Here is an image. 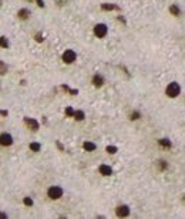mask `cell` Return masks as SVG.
Listing matches in <instances>:
<instances>
[{
  "label": "cell",
  "instance_id": "obj_1",
  "mask_svg": "<svg viewBox=\"0 0 185 219\" xmlns=\"http://www.w3.org/2000/svg\"><path fill=\"white\" fill-rule=\"evenodd\" d=\"M165 94L169 98H177L181 94V85H179V83H177V81L169 83L168 85H167V88H165Z\"/></svg>",
  "mask_w": 185,
  "mask_h": 219
},
{
  "label": "cell",
  "instance_id": "obj_2",
  "mask_svg": "<svg viewBox=\"0 0 185 219\" xmlns=\"http://www.w3.org/2000/svg\"><path fill=\"white\" fill-rule=\"evenodd\" d=\"M64 194V191H63V188L58 187V185H53V187H50L47 189V196L50 199H53V201H57V199H60L61 196Z\"/></svg>",
  "mask_w": 185,
  "mask_h": 219
},
{
  "label": "cell",
  "instance_id": "obj_3",
  "mask_svg": "<svg viewBox=\"0 0 185 219\" xmlns=\"http://www.w3.org/2000/svg\"><path fill=\"white\" fill-rule=\"evenodd\" d=\"M94 36L98 37V39H104L105 36L108 34V27L105 23H98V24L94 26Z\"/></svg>",
  "mask_w": 185,
  "mask_h": 219
},
{
  "label": "cell",
  "instance_id": "obj_4",
  "mask_svg": "<svg viewBox=\"0 0 185 219\" xmlns=\"http://www.w3.org/2000/svg\"><path fill=\"white\" fill-rule=\"evenodd\" d=\"M61 60L64 61L66 64H73V63L77 60V54H76L74 50L67 49V50H64V53H63V56H61Z\"/></svg>",
  "mask_w": 185,
  "mask_h": 219
},
{
  "label": "cell",
  "instance_id": "obj_5",
  "mask_svg": "<svg viewBox=\"0 0 185 219\" xmlns=\"http://www.w3.org/2000/svg\"><path fill=\"white\" fill-rule=\"evenodd\" d=\"M130 206L128 205H118L117 208H115V215L118 216V218H127L130 215Z\"/></svg>",
  "mask_w": 185,
  "mask_h": 219
},
{
  "label": "cell",
  "instance_id": "obj_6",
  "mask_svg": "<svg viewBox=\"0 0 185 219\" xmlns=\"http://www.w3.org/2000/svg\"><path fill=\"white\" fill-rule=\"evenodd\" d=\"M13 144V137L9 132H1L0 134V145L1 146H10Z\"/></svg>",
  "mask_w": 185,
  "mask_h": 219
},
{
  "label": "cell",
  "instance_id": "obj_7",
  "mask_svg": "<svg viewBox=\"0 0 185 219\" xmlns=\"http://www.w3.org/2000/svg\"><path fill=\"white\" fill-rule=\"evenodd\" d=\"M24 124L27 125V128L32 131H37L40 128V124L37 120H34V118H29V117H24Z\"/></svg>",
  "mask_w": 185,
  "mask_h": 219
},
{
  "label": "cell",
  "instance_id": "obj_8",
  "mask_svg": "<svg viewBox=\"0 0 185 219\" xmlns=\"http://www.w3.org/2000/svg\"><path fill=\"white\" fill-rule=\"evenodd\" d=\"M91 84L96 87V88H101L104 85V77L100 75V74H94L93 78H91Z\"/></svg>",
  "mask_w": 185,
  "mask_h": 219
},
{
  "label": "cell",
  "instance_id": "obj_9",
  "mask_svg": "<svg viewBox=\"0 0 185 219\" xmlns=\"http://www.w3.org/2000/svg\"><path fill=\"white\" fill-rule=\"evenodd\" d=\"M98 171H100V174H101L103 177H111V175H113V168H111L110 165H107V164H101L100 168H98Z\"/></svg>",
  "mask_w": 185,
  "mask_h": 219
},
{
  "label": "cell",
  "instance_id": "obj_10",
  "mask_svg": "<svg viewBox=\"0 0 185 219\" xmlns=\"http://www.w3.org/2000/svg\"><path fill=\"white\" fill-rule=\"evenodd\" d=\"M32 16V11L29 10V9H20L19 11H17V17L20 19V20H27L29 17Z\"/></svg>",
  "mask_w": 185,
  "mask_h": 219
},
{
  "label": "cell",
  "instance_id": "obj_11",
  "mask_svg": "<svg viewBox=\"0 0 185 219\" xmlns=\"http://www.w3.org/2000/svg\"><path fill=\"white\" fill-rule=\"evenodd\" d=\"M101 10L104 11H113V10H120V7L114 3H103L101 4Z\"/></svg>",
  "mask_w": 185,
  "mask_h": 219
},
{
  "label": "cell",
  "instance_id": "obj_12",
  "mask_svg": "<svg viewBox=\"0 0 185 219\" xmlns=\"http://www.w3.org/2000/svg\"><path fill=\"white\" fill-rule=\"evenodd\" d=\"M83 149L87 151V152H93V151L97 149V145L94 142H91V141H86V142L83 144Z\"/></svg>",
  "mask_w": 185,
  "mask_h": 219
},
{
  "label": "cell",
  "instance_id": "obj_13",
  "mask_svg": "<svg viewBox=\"0 0 185 219\" xmlns=\"http://www.w3.org/2000/svg\"><path fill=\"white\" fill-rule=\"evenodd\" d=\"M73 118H74L76 121H83V120L86 118V113H84V111H81V110H76V111H74V115H73Z\"/></svg>",
  "mask_w": 185,
  "mask_h": 219
},
{
  "label": "cell",
  "instance_id": "obj_14",
  "mask_svg": "<svg viewBox=\"0 0 185 219\" xmlns=\"http://www.w3.org/2000/svg\"><path fill=\"white\" fill-rule=\"evenodd\" d=\"M29 148H30V151H33V152H40L41 144L40 142H37V141H33V142H30Z\"/></svg>",
  "mask_w": 185,
  "mask_h": 219
},
{
  "label": "cell",
  "instance_id": "obj_15",
  "mask_svg": "<svg viewBox=\"0 0 185 219\" xmlns=\"http://www.w3.org/2000/svg\"><path fill=\"white\" fill-rule=\"evenodd\" d=\"M158 144H160V146H162V148H171V146H172V144H171V141H169L168 138H161V139H158Z\"/></svg>",
  "mask_w": 185,
  "mask_h": 219
},
{
  "label": "cell",
  "instance_id": "obj_16",
  "mask_svg": "<svg viewBox=\"0 0 185 219\" xmlns=\"http://www.w3.org/2000/svg\"><path fill=\"white\" fill-rule=\"evenodd\" d=\"M169 13H171L172 16L178 17L179 14H181V10H179V7H178L177 4H171V7H169Z\"/></svg>",
  "mask_w": 185,
  "mask_h": 219
},
{
  "label": "cell",
  "instance_id": "obj_17",
  "mask_svg": "<svg viewBox=\"0 0 185 219\" xmlns=\"http://www.w3.org/2000/svg\"><path fill=\"white\" fill-rule=\"evenodd\" d=\"M10 43H9V39L6 36H0V47L1 49H9Z\"/></svg>",
  "mask_w": 185,
  "mask_h": 219
},
{
  "label": "cell",
  "instance_id": "obj_18",
  "mask_svg": "<svg viewBox=\"0 0 185 219\" xmlns=\"http://www.w3.org/2000/svg\"><path fill=\"white\" fill-rule=\"evenodd\" d=\"M7 71H9L7 64H6L3 60H0V75H4V74H7Z\"/></svg>",
  "mask_w": 185,
  "mask_h": 219
},
{
  "label": "cell",
  "instance_id": "obj_19",
  "mask_svg": "<svg viewBox=\"0 0 185 219\" xmlns=\"http://www.w3.org/2000/svg\"><path fill=\"white\" fill-rule=\"evenodd\" d=\"M157 167L160 168V171H165L168 168V162L164 161V159H158V161H157Z\"/></svg>",
  "mask_w": 185,
  "mask_h": 219
},
{
  "label": "cell",
  "instance_id": "obj_20",
  "mask_svg": "<svg viewBox=\"0 0 185 219\" xmlns=\"http://www.w3.org/2000/svg\"><path fill=\"white\" fill-rule=\"evenodd\" d=\"M140 118H141V113L140 111H132V113L130 114V120L131 121H137Z\"/></svg>",
  "mask_w": 185,
  "mask_h": 219
},
{
  "label": "cell",
  "instance_id": "obj_21",
  "mask_svg": "<svg viewBox=\"0 0 185 219\" xmlns=\"http://www.w3.org/2000/svg\"><path fill=\"white\" fill-rule=\"evenodd\" d=\"M105 151H107L108 154L114 155L115 152H118V148H117V146H114V145H108L107 148H105Z\"/></svg>",
  "mask_w": 185,
  "mask_h": 219
},
{
  "label": "cell",
  "instance_id": "obj_22",
  "mask_svg": "<svg viewBox=\"0 0 185 219\" xmlns=\"http://www.w3.org/2000/svg\"><path fill=\"white\" fill-rule=\"evenodd\" d=\"M74 111H76V110H74V108H73V107H66V111H64V114H66V117H73V115H74Z\"/></svg>",
  "mask_w": 185,
  "mask_h": 219
},
{
  "label": "cell",
  "instance_id": "obj_23",
  "mask_svg": "<svg viewBox=\"0 0 185 219\" xmlns=\"http://www.w3.org/2000/svg\"><path fill=\"white\" fill-rule=\"evenodd\" d=\"M23 203L24 205H26V206H33V199L32 198H30V196H24L23 198Z\"/></svg>",
  "mask_w": 185,
  "mask_h": 219
},
{
  "label": "cell",
  "instance_id": "obj_24",
  "mask_svg": "<svg viewBox=\"0 0 185 219\" xmlns=\"http://www.w3.org/2000/svg\"><path fill=\"white\" fill-rule=\"evenodd\" d=\"M34 39H36L37 43H43V41H44V37H43V34H41V33H36Z\"/></svg>",
  "mask_w": 185,
  "mask_h": 219
},
{
  "label": "cell",
  "instance_id": "obj_25",
  "mask_svg": "<svg viewBox=\"0 0 185 219\" xmlns=\"http://www.w3.org/2000/svg\"><path fill=\"white\" fill-rule=\"evenodd\" d=\"M36 3H37L39 7H44V6H46V4H44V0H36Z\"/></svg>",
  "mask_w": 185,
  "mask_h": 219
},
{
  "label": "cell",
  "instance_id": "obj_26",
  "mask_svg": "<svg viewBox=\"0 0 185 219\" xmlns=\"http://www.w3.org/2000/svg\"><path fill=\"white\" fill-rule=\"evenodd\" d=\"M0 115H1V117H7L9 111H7V110H0Z\"/></svg>",
  "mask_w": 185,
  "mask_h": 219
},
{
  "label": "cell",
  "instance_id": "obj_27",
  "mask_svg": "<svg viewBox=\"0 0 185 219\" xmlns=\"http://www.w3.org/2000/svg\"><path fill=\"white\" fill-rule=\"evenodd\" d=\"M57 146H58V149H60V151H64V146L61 145V142H60V141H57Z\"/></svg>",
  "mask_w": 185,
  "mask_h": 219
},
{
  "label": "cell",
  "instance_id": "obj_28",
  "mask_svg": "<svg viewBox=\"0 0 185 219\" xmlns=\"http://www.w3.org/2000/svg\"><path fill=\"white\" fill-rule=\"evenodd\" d=\"M118 20H120V22H122V23H125V20H124V17H122V16H118Z\"/></svg>",
  "mask_w": 185,
  "mask_h": 219
},
{
  "label": "cell",
  "instance_id": "obj_29",
  "mask_svg": "<svg viewBox=\"0 0 185 219\" xmlns=\"http://www.w3.org/2000/svg\"><path fill=\"white\" fill-rule=\"evenodd\" d=\"M0 218H7V215L6 213H0Z\"/></svg>",
  "mask_w": 185,
  "mask_h": 219
},
{
  "label": "cell",
  "instance_id": "obj_30",
  "mask_svg": "<svg viewBox=\"0 0 185 219\" xmlns=\"http://www.w3.org/2000/svg\"><path fill=\"white\" fill-rule=\"evenodd\" d=\"M1 4H3V0H0V6H1Z\"/></svg>",
  "mask_w": 185,
  "mask_h": 219
},
{
  "label": "cell",
  "instance_id": "obj_31",
  "mask_svg": "<svg viewBox=\"0 0 185 219\" xmlns=\"http://www.w3.org/2000/svg\"><path fill=\"white\" fill-rule=\"evenodd\" d=\"M26 1H29V3H32V0H26Z\"/></svg>",
  "mask_w": 185,
  "mask_h": 219
}]
</instances>
